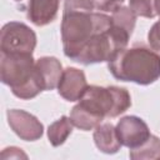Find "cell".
<instances>
[{"label":"cell","mask_w":160,"mask_h":160,"mask_svg":"<svg viewBox=\"0 0 160 160\" xmlns=\"http://www.w3.org/2000/svg\"><path fill=\"white\" fill-rule=\"evenodd\" d=\"M111 25V16L95 11L91 0H65L60 26L65 56L75 61L85 45Z\"/></svg>","instance_id":"obj_1"},{"label":"cell","mask_w":160,"mask_h":160,"mask_svg":"<svg viewBox=\"0 0 160 160\" xmlns=\"http://www.w3.org/2000/svg\"><path fill=\"white\" fill-rule=\"evenodd\" d=\"M108 69L120 81L150 85L160 79V55L144 42H136L116 52Z\"/></svg>","instance_id":"obj_2"},{"label":"cell","mask_w":160,"mask_h":160,"mask_svg":"<svg viewBox=\"0 0 160 160\" xmlns=\"http://www.w3.org/2000/svg\"><path fill=\"white\" fill-rule=\"evenodd\" d=\"M0 80L21 100L34 99L45 91L32 54H1Z\"/></svg>","instance_id":"obj_3"},{"label":"cell","mask_w":160,"mask_h":160,"mask_svg":"<svg viewBox=\"0 0 160 160\" xmlns=\"http://www.w3.org/2000/svg\"><path fill=\"white\" fill-rule=\"evenodd\" d=\"M78 104L104 120L124 114L131 106V96L125 88L89 85Z\"/></svg>","instance_id":"obj_4"},{"label":"cell","mask_w":160,"mask_h":160,"mask_svg":"<svg viewBox=\"0 0 160 160\" xmlns=\"http://www.w3.org/2000/svg\"><path fill=\"white\" fill-rule=\"evenodd\" d=\"M36 46V34L26 24L6 22L0 31L1 54H32Z\"/></svg>","instance_id":"obj_5"},{"label":"cell","mask_w":160,"mask_h":160,"mask_svg":"<svg viewBox=\"0 0 160 160\" xmlns=\"http://www.w3.org/2000/svg\"><path fill=\"white\" fill-rule=\"evenodd\" d=\"M115 129L121 145L130 150L141 146L151 135L148 124L141 118L135 115L121 118Z\"/></svg>","instance_id":"obj_6"},{"label":"cell","mask_w":160,"mask_h":160,"mask_svg":"<svg viewBox=\"0 0 160 160\" xmlns=\"http://www.w3.org/2000/svg\"><path fill=\"white\" fill-rule=\"evenodd\" d=\"M10 129L24 141L39 140L44 134V125L32 114L21 109H10L6 111Z\"/></svg>","instance_id":"obj_7"},{"label":"cell","mask_w":160,"mask_h":160,"mask_svg":"<svg viewBox=\"0 0 160 160\" xmlns=\"http://www.w3.org/2000/svg\"><path fill=\"white\" fill-rule=\"evenodd\" d=\"M88 81L82 70L66 68L58 84L59 95L66 101H79L88 89Z\"/></svg>","instance_id":"obj_8"},{"label":"cell","mask_w":160,"mask_h":160,"mask_svg":"<svg viewBox=\"0 0 160 160\" xmlns=\"http://www.w3.org/2000/svg\"><path fill=\"white\" fill-rule=\"evenodd\" d=\"M60 0H29L26 16L35 26H45L55 20Z\"/></svg>","instance_id":"obj_9"},{"label":"cell","mask_w":160,"mask_h":160,"mask_svg":"<svg viewBox=\"0 0 160 160\" xmlns=\"http://www.w3.org/2000/svg\"><path fill=\"white\" fill-rule=\"evenodd\" d=\"M36 69L42 80L45 91L58 88L61 74L64 71L60 60L54 56H42L36 60Z\"/></svg>","instance_id":"obj_10"},{"label":"cell","mask_w":160,"mask_h":160,"mask_svg":"<svg viewBox=\"0 0 160 160\" xmlns=\"http://www.w3.org/2000/svg\"><path fill=\"white\" fill-rule=\"evenodd\" d=\"M92 138L96 148L104 154H115L122 146L118 138L116 129L111 122H101L94 129Z\"/></svg>","instance_id":"obj_11"},{"label":"cell","mask_w":160,"mask_h":160,"mask_svg":"<svg viewBox=\"0 0 160 160\" xmlns=\"http://www.w3.org/2000/svg\"><path fill=\"white\" fill-rule=\"evenodd\" d=\"M72 126L74 125L68 116H61L60 119L50 124L48 128V139L50 144L55 148L62 145L72 132Z\"/></svg>","instance_id":"obj_12"},{"label":"cell","mask_w":160,"mask_h":160,"mask_svg":"<svg viewBox=\"0 0 160 160\" xmlns=\"http://www.w3.org/2000/svg\"><path fill=\"white\" fill-rule=\"evenodd\" d=\"M70 121L71 124L82 130V131H90L94 130L98 125H100L102 122V120L95 115H92L90 111H88L86 109H84L80 104H76L71 111H70Z\"/></svg>","instance_id":"obj_13"},{"label":"cell","mask_w":160,"mask_h":160,"mask_svg":"<svg viewBox=\"0 0 160 160\" xmlns=\"http://www.w3.org/2000/svg\"><path fill=\"white\" fill-rule=\"evenodd\" d=\"M111 20H112V25L116 29L126 32L130 36L132 35L136 24V15L130 8L120 6L114 12H111Z\"/></svg>","instance_id":"obj_14"},{"label":"cell","mask_w":160,"mask_h":160,"mask_svg":"<svg viewBox=\"0 0 160 160\" xmlns=\"http://www.w3.org/2000/svg\"><path fill=\"white\" fill-rule=\"evenodd\" d=\"M129 156L132 160L160 159V139L155 135H150V138L141 146L130 150Z\"/></svg>","instance_id":"obj_15"},{"label":"cell","mask_w":160,"mask_h":160,"mask_svg":"<svg viewBox=\"0 0 160 160\" xmlns=\"http://www.w3.org/2000/svg\"><path fill=\"white\" fill-rule=\"evenodd\" d=\"M129 8L136 16L152 19L156 16L155 0H129Z\"/></svg>","instance_id":"obj_16"},{"label":"cell","mask_w":160,"mask_h":160,"mask_svg":"<svg viewBox=\"0 0 160 160\" xmlns=\"http://www.w3.org/2000/svg\"><path fill=\"white\" fill-rule=\"evenodd\" d=\"M95 10L100 12H114L116 9L122 6L125 0H91Z\"/></svg>","instance_id":"obj_17"},{"label":"cell","mask_w":160,"mask_h":160,"mask_svg":"<svg viewBox=\"0 0 160 160\" xmlns=\"http://www.w3.org/2000/svg\"><path fill=\"white\" fill-rule=\"evenodd\" d=\"M148 42L152 50H155L156 52H160V20H158L150 28L148 32Z\"/></svg>","instance_id":"obj_18"},{"label":"cell","mask_w":160,"mask_h":160,"mask_svg":"<svg viewBox=\"0 0 160 160\" xmlns=\"http://www.w3.org/2000/svg\"><path fill=\"white\" fill-rule=\"evenodd\" d=\"M1 158L2 159H12V158H28V155L25 152L21 151V149L19 148H15V146H11V148H6L2 150L1 152Z\"/></svg>","instance_id":"obj_19"},{"label":"cell","mask_w":160,"mask_h":160,"mask_svg":"<svg viewBox=\"0 0 160 160\" xmlns=\"http://www.w3.org/2000/svg\"><path fill=\"white\" fill-rule=\"evenodd\" d=\"M155 10H156V15L160 18V0H155Z\"/></svg>","instance_id":"obj_20"},{"label":"cell","mask_w":160,"mask_h":160,"mask_svg":"<svg viewBox=\"0 0 160 160\" xmlns=\"http://www.w3.org/2000/svg\"><path fill=\"white\" fill-rule=\"evenodd\" d=\"M15 1H20V0H15Z\"/></svg>","instance_id":"obj_21"}]
</instances>
